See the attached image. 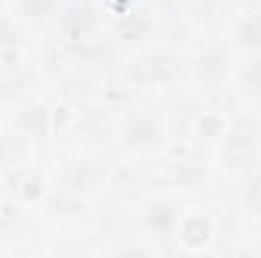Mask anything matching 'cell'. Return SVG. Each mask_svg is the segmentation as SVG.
I'll list each match as a JSON object with an SVG mask.
<instances>
[{
	"label": "cell",
	"instance_id": "6da1fadb",
	"mask_svg": "<svg viewBox=\"0 0 261 258\" xmlns=\"http://www.w3.org/2000/svg\"><path fill=\"white\" fill-rule=\"evenodd\" d=\"M225 158L231 161L234 170H249L255 164V131L249 125H237V128L225 131Z\"/></svg>",
	"mask_w": 261,
	"mask_h": 258
},
{
	"label": "cell",
	"instance_id": "7a4b0ae2",
	"mask_svg": "<svg viewBox=\"0 0 261 258\" xmlns=\"http://www.w3.org/2000/svg\"><path fill=\"white\" fill-rule=\"evenodd\" d=\"M143 228L149 237H173L176 234V222H179V210L170 200H149L143 216H140Z\"/></svg>",
	"mask_w": 261,
	"mask_h": 258
},
{
	"label": "cell",
	"instance_id": "3957f363",
	"mask_svg": "<svg viewBox=\"0 0 261 258\" xmlns=\"http://www.w3.org/2000/svg\"><path fill=\"white\" fill-rule=\"evenodd\" d=\"M158 140H161V128H158V122H155L152 116H146V113L130 116L128 122L122 125V146H125V149L143 152V149L158 146Z\"/></svg>",
	"mask_w": 261,
	"mask_h": 258
},
{
	"label": "cell",
	"instance_id": "277c9868",
	"mask_svg": "<svg viewBox=\"0 0 261 258\" xmlns=\"http://www.w3.org/2000/svg\"><path fill=\"white\" fill-rule=\"evenodd\" d=\"M213 237V225L203 213H189V216H179L176 222V240L189 249H200L206 246Z\"/></svg>",
	"mask_w": 261,
	"mask_h": 258
},
{
	"label": "cell",
	"instance_id": "5b68a950",
	"mask_svg": "<svg viewBox=\"0 0 261 258\" xmlns=\"http://www.w3.org/2000/svg\"><path fill=\"white\" fill-rule=\"evenodd\" d=\"M234 46L261 55V12H246L234 21Z\"/></svg>",
	"mask_w": 261,
	"mask_h": 258
},
{
	"label": "cell",
	"instance_id": "8992f818",
	"mask_svg": "<svg viewBox=\"0 0 261 258\" xmlns=\"http://www.w3.org/2000/svg\"><path fill=\"white\" fill-rule=\"evenodd\" d=\"M15 128L21 131V137H43L46 128H49V113H46V107L37 104V100L21 104L18 113H15Z\"/></svg>",
	"mask_w": 261,
	"mask_h": 258
},
{
	"label": "cell",
	"instance_id": "52a82bcc",
	"mask_svg": "<svg viewBox=\"0 0 261 258\" xmlns=\"http://www.w3.org/2000/svg\"><path fill=\"white\" fill-rule=\"evenodd\" d=\"M173 176H176V183L182 189H200V183L206 179V170L200 164H195V161H179L173 167Z\"/></svg>",
	"mask_w": 261,
	"mask_h": 258
},
{
	"label": "cell",
	"instance_id": "ba28073f",
	"mask_svg": "<svg viewBox=\"0 0 261 258\" xmlns=\"http://www.w3.org/2000/svg\"><path fill=\"white\" fill-rule=\"evenodd\" d=\"M240 85H243L246 94H252V97H258L261 100V55L258 58H252L249 64L240 70Z\"/></svg>",
	"mask_w": 261,
	"mask_h": 258
},
{
	"label": "cell",
	"instance_id": "9c48e42d",
	"mask_svg": "<svg viewBox=\"0 0 261 258\" xmlns=\"http://www.w3.org/2000/svg\"><path fill=\"white\" fill-rule=\"evenodd\" d=\"M222 61H225V58H222V52H219V49H210V52L200 58V67H197V70H200V76H203V79H216V76H222V73H225Z\"/></svg>",
	"mask_w": 261,
	"mask_h": 258
}]
</instances>
